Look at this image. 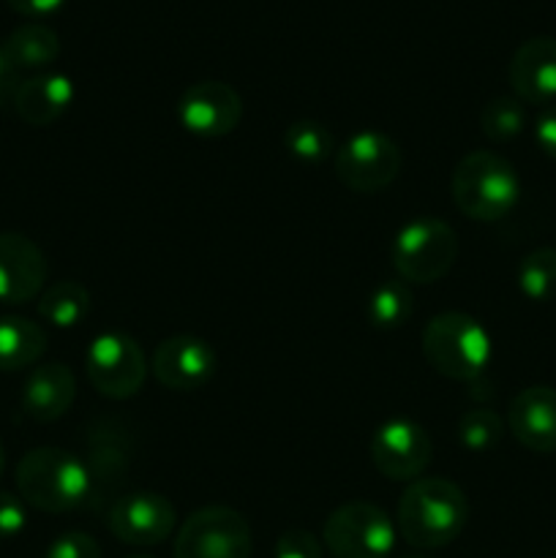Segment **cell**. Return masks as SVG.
<instances>
[{"instance_id": "277c9868", "label": "cell", "mask_w": 556, "mask_h": 558, "mask_svg": "<svg viewBox=\"0 0 556 558\" xmlns=\"http://www.w3.org/2000/svg\"><path fill=\"white\" fill-rule=\"evenodd\" d=\"M420 343L431 368L452 381H478L491 363L488 332L461 311L436 314L425 325Z\"/></svg>"}, {"instance_id": "6da1fadb", "label": "cell", "mask_w": 556, "mask_h": 558, "mask_svg": "<svg viewBox=\"0 0 556 558\" xmlns=\"http://www.w3.org/2000/svg\"><path fill=\"white\" fill-rule=\"evenodd\" d=\"M469 521L467 494L452 480L420 477L398 499V534L418 550L456 543Z\"/></svg>"}, {"instance_id": "e575fe53", "label": "cell", "mask_w": 556, "mask_h": 558, "mask_svg": "<svg viewBox=\"0 0 556 558\" xmlns=\"http://www.w3.org/2000/svg\"><path fill=\"white\" fill-rule=\"evenodd\" d=\"M401 558H431V556H401Z\"/></svg>"}, {"instance_id": "8992f818", "label": "cell", "mask_w": 556, "mask_h": 558, "mask_svg": "<svg viewBox=\"0 0 556 558\" xmlns=\"http://www.w3.org/2000/svg\"><path fill=\"white\" fill-rule=\"evenodd\" d=\"M322 543L336 558H387L396 545V526L371 501H347L327 515Z\"/></svg>"}, {"instance_id": "9c48e42d", "label": "cell", "mask_w": 556, "mask_h": 558, "mask_svg": "<svg viewBox=\"0 0 556 558\" xmlns=\"http://www.w3.org/2000/svg\"><path fill=\"white\" fill-rule=\"evenodd\" d=\"M174 558H251V526L232 507H202L174 537Z\"/></svg>"}, {"instance_id": "836d02e7", "label": "cell", "mask_w": 556, "mask_h": 558, "mask_svg": "<svg viewBox=\"0 0 556 558\" xmlns=\"http://www.w3.org/2000/svg\"><path fill=\"white\" fill-rule=\"evenodd\" d=\"M3 466H5V452H3V445H0V474H3Z\"/></svg>"}, {"instance_id": "f546056e", "label": "cell", "mask_w": 556, "mask_h": 558, "mask_svg": "<svg viewBox=\"0 0 556 558\" xmlns=\"http://www.w3.org/2000/svg\"><path fill=\"white\" fill-rule=\"evenodd\" d=\"M27 512L25 501L14 494H0V539H11L25 529Z\"/></svg>"}, {"instance_id": "8fae6325", "label": "cell", "mask_w": 556, "mask_h": 558, "mask_svg": "<svg viewBox=\"0 0 556 558\" xmlns=\"http://www.w3.org/2000/svg\"><path fill=\"white\" fill-rule=\"evenodd\" d=\"M174 507L161 494H125L109 505L107 526L114 539L134 548H153L174 532Z\"/></svg>"}, {"instance_id": "4dcf8cb0", "label": "cell", "mask_w": 556, "mask_h": 558, "mask_svg": "<svg viewBox=\"0 0 556 558\" xmlns=\"http://www.w3.org/2000/svg\"><path fill=\"white\" fill-rule=\"evenodd\" d=\"M534 142L545 156L556 161V104H548L540 112L537 123H534Z\"/></svg>"}, {"instance_id": "2e32d148", "label": "cell", "mask_w": 556, "mask_h": 558, "mask_svg": "<svg viewBox=\"0 0 556 558\" xmlns=\"http://www.w3.org/2000/svg\"><path fill=\"white\" fill-rule=\"evenodd\" d=\"M510 87L518 101L548 107L556 101V38L534 36L512 52Z\"/></svg>"}, {"instance_id": "d6986e66", "label": "cell", "mask_w": 556, "mask_h": 558, "mask_svg": "<svg viewBox=\"0 0 556 558\" xmlns=\"http://www.w3.org/2000/svg\"><path fill=\"white\" fill-rule=\"evenodd\" d=\"M74 101V82L65 74H36L20 82L14 93V112L27 125H52Z\"/></svg>"}, {"instance_id": "9a60e30c", "label": "cell", "mask_w": 556, "mask_h": 558, "mask_svg": "<svg viewBox=\"0 0 556 558\" xmlns=\"http://www.w3.org/2000/svg\"><path fill=\"white\" fill-rule=\"evenodd\" d=\"M47 283V259L31 238L0 232V303L22 305L36 300Z\"/></svg>"}, {"instance_id": "484cf974", "label": "cell", "mask_w": 556, "mask_h": 558, "mask_svg": "<svg viewBox=\"0 0 556 558\" xmlns=\"http://www.w3.org/2000/svg\"><path fill=\"white\" fill-rule=\"evenodd\" d=\"M527 125V112L518 98L510 96H496L480 109V129L488 140L494 142H510Z\"/></svg>"}, {"instance_id": "7a4b0ae2", "label": "cell", "mask_w": 556, "mask_h": 558, "mask_svg": "<svg viewBox=\"0 0 556 558\" xmlns=\"http://www.w3.org/2000/svg\"><path fill=\"white\" fill-rule=\"evenodd\" d=\"M16 490L25 505L60 515L90 501V474L74 452L36 447L16 463Z\"/></svg>"}, {"instance_id": "e0dca14e", "label": "cell", "mask_w": 556, "mask_h": 558, "mask_svg": "<svg viewBox=\"0 0 556 558\" xmlns=\"http://www.w3.org/2000/svg\"><path fill=\"white\" fill-rule=\"evenodd\" d=\"M507 425L518 445L537 456L556 452V390L548 385H534L518 392L510 401Z\"/></svg>"}, {"instance_id": "83f0119b", "label": "cell", "mask_w": 556, "mask_h": 558, "mask_svg": "<svg viewBox=\"0 0 556 558\" xmlns=\"http://www.w3.org/2000/svg\"><path fill=\"white\" fill-rule=\"evenodd\" d=\"M273 558H322V543L305 529H287L276 539Z\"/></svg>"}, {"instance_id": "ac0fdd59", "label": "cell", "mask_w": 556, "mask_h": 558, "mask_svg": "<svg viewBox=\"0 0 556 558\" xmlns=\"http://www.w3.org/2000/svg\"><path fill=\"white\" fill-rule=\"evenodd\" d=\"M76 379L69 365L47 363L33 368L22 387V412L36 423H55L74 407Z\"/></svg>"}, {"instance_id": "f1b7e54d", "label": "cell", "mask_w": 556, "mask_h": 558, "mask_svg": "<svg viewBox=\"0 0 556 558\" xmlns=\"http://www.w3.org/2000/svg\"><path fill=\"white\" fill-rule=\"evenodd\" d=\"M44 558H101L96 539L85 532H65L47 548Z\"/></svg>"}, {"instance_id": "603a6c76", "label": "cell", "mask_w": 556, "mask_h": 558, "mask_svg": "<svg viewBox=\"0 0 556 558\" xmlns=\"http://www.w3.org/2000/svg\"><path fill=\"white\" fill-rule=\"evenodd\" d=\"M365 316L376 330H398L412 316V289L407 281H385L365 300Z\"/></svg>"}, {"instance_id": "3957f363", "label": "cell", "mask_w": 556, "mask_h": 558, "mask_svg": "<svg viewBox=\"0 0 556 558\" xmlns=\"http://www.w3.org/2000/svg\"><path fill=\"white\" fill-rule=\"evenodd\" d=\"M452 202L474 221H501L521 199V180L505 156L491 150H474L452 169Z\"/></svg>"}, {"instance_id": "1f68e13d", "label": "cell", "mask_w": 556, "mask_h": 558, "mask_svg": "<svg viewBox=\"0 0 556 558\" xmlns=\"http://www.w3.org/2000/svg\"><path fill=\"white\" fill-rule=\"evenodd\" d=\"M20 69L14 65V60L9 58L5 47L0 44V107L14 101V93L20 87Z\"/></svg>"}, {"instance_id": "4316f807", "label": "cell", "mask_w": 556, "mask_h": 558, "mask_svg": "<svg viewBox=\"0 0 556 558\" xmlns=\"http://www.w3.org/2000/svg\"><path fill=\"white\" fill-rule=\"evenodd\" d=\"M501 417L491 409H472V412L461 414L456 425V436L461 447L469 452H488L491 447L499 445L501 439Z\"/></svg>"}, {"instance_id": "5bb4252c", "label": "cell", "mask_w": 556, "mask_h": 558, "mask_svg": "<svg viewBox=\"0 0 556 558\" xmlns=\"http://www.w3.org/2000/svg\"><path fill=\"white\" fill-rule=\"evenodd\" d=\"M131 463V436L129 430L112 420H101L90 430L87 439L85 466L90 474V501L87 505L101 507L112 499L114 490L123 485Z\"/></svg>"}, {"instance_id": "d4e9b609", "label": "cell", "mask_w": 556, "mask_h": 558, "mask_svg": "<svg viewBox=\"0 0 556 558\" xmlns=\"http://www.w3.org/2000/svg\"><path fill=\"white\" fill-rule=\"evenodd\" d=\"M283 147L292 158L303 163H319L336 153L333 134L316 120H294L283 131Z\"/></svg>"}, {"instance_id": "30bf717a", "label": "cell", "mask_w": 556, "mask_h": 558, "mask_svg": "<svg viewBox=\"0 0 556 558\" xmlns=\"http://www.w3.org/2000/svg\"><path fill=\"white\" fill-rule=\"evenodd\" d=\"M368 450L382 477L392 480V483H414L431 466L434 441L425 434L423 425L407 417H396L374 430Z\"/></svg>"}, {"instance_id": "44dd1931", "label": "cell", "mask_w": 556, "mask_h": 558, "mask_svg": "<svg viewBox=\"0 0 556 558\" xmlns=\"http://www.w3.org/2000/svg\"><path fill=\"white\" fill-rule=\"evenodd\" d=\"M3 47L16 69H44L60 54V38L41 22H25L11 31Z\"/></svg>"}, {"instance_id": "d590c367", "label": "cell", "mask_w": 556, "mask_h": 558, "mask_svg": "<svg viewBox=\"0 0 556 558\" xmlns=\"http://www.w3.org/2000/svg\"><path fill=\"white\" fill-rule=\"evenodd\" d=\"M129 558H153V556H129Z\"/></svg>"}, {"instance_id": "7c38bea8", "label": "cell", "mask_w": 556, "mask_h": 558, "mask_svg": "<svg viewBox=\"0 0 556 558\" xmlns=\"http://www.w3.org/2000/svg\"><path fill=\"white\" fill-rule=\"evenodd\" d=\"M178 118L185 131L205 140H218L238 129L243 118V101L232 85L221 80H205L185 87L178 101Z\"/></svg>"}, {"instance_id": "ffe728a7", "label": "cell", "mask_w": 556, "mask_h": 558, "mask_svg": "<svg viewBox=\"0 0 556 558\" xmlns=\"http://www.w3.org/2000/svg\"><path fill=\"white\" fill-rule=\"evenodd\" d=\"M47 352V332L22 316L0 319V371L31 368Z\"/></svg>"}, {"instance_id": "52a82bcc", "label": "cell", "mask_w": 556, "mask_h": 558, "mask_svg": "<svg viewBox=\"0 0 556 558\" xmlns=\"http://www.w3.org/2000/svg\"><path fill=\"white\" fill-rule=\"evenodd\" d=\"M85 374L93 390L112 401H125L142 390L147 376V360L140 343L118 330L101 332L85 352Z\"/></svg>"}, {"instance_id": "7402d4cb", "label": "cell", "mask_w": 556, "mask_h": 558, "mask_svg": "<svg viewBox=\"0 0 556 558\" xmlns=\"http://www.w3.org/2000/svg\"><path fill=\"white\" fill-rule=\"evenodd\" d=\"M90 311V292L76 281H58L38 294V314L44 322L71 330Z\"/></svg>"}, {"instance_id": "ba28073f", "label": "cell", "mask_w": 556, "mask_h": 558, "mask_svg": "<svg viewBox=\"0 0 556 558\" xmlns=\"http://www.w3.org/2000/svg\"><path fill=\"white\" fill-rule=\"evenodd\" d=\"M401 147L379 131H358L333 156L336 178L358 194H376L401 174Z\"/></svg>"}, {"instance_id": "4fadbf2b", "label": "cell", "mask_w": 556, "mask_h": 558, "mask_svg": "<svg viewBox=\"0 0 556 558\" xmlns=\"http://www.w3.org/2000/svg\"><path fill=\"white\" fill-rule=\"evenodd\" d=\"M218 357L207 341L196 336L164 338L150 360L158 385L174 392L202 390L216 376Z\"/></svg>"}, {"instance_id": "d6a6232c", "label": "cell", "mask_w": 556, "mask_h": 558, "mask_svg": "<svg viewBox=\"0 0 556 558\" xmlns=\"http://www.w3.org/2000/svg\"><path fill=\"white\" fill-rule=\"evenodd\" d=\"M5 3L25 16H44L58 11L63 5V0H5Z\"/></svg>"}, {"instance_id": "5b68a950", "label": "cell", "mask_w": 556, "mask_h": 558, "mask_svg": "<svg viewBox=\"0 0 556 558\" xmlns=\"http://www.w3.org/2000/svg\"><path fill=\"white\" fill-rule=\"evenodd\" d=\"M458 256L456 229L442 218H414L398 229L390 259L407 283H436L450 272Z\"/></svg>"}, {"instance_id": "cb8c5ba5", "label": "cell", "mask_w": 556, "mask_h": 558, "mask_svg": "<svg viewBox=\"0 0 556 558\" xmlns=\"http://www.w3.org/2000/svg\"><path fill=\"white\" fill-rule=\"evenodd\" d=\"M518 289L532 303L556 298V248H534L518 265Z\"/></svg>"}]
</instances>
